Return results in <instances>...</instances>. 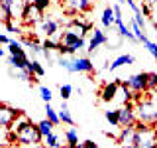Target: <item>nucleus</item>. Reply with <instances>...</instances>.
<instances>
[{"label":"nucleus","mask_w":157,"mask_h":148,"mask_svg":"<svg viewBox=\"0 0 157 148\" xmlns=\"http://www.w3.org/2000/svg\"><path fill=\"white\" fill-rule=\"evenodd\" d=\"M8 63L14 69H28L29 59H28V56H10L8 53Z\"/></svg>","instance_id":"2eb2a0df"},{"label":"nucleus","mask_w":157,"mask_h":148,"mask_svg":"<svg viewBox=\"0 0 157 148\" xmlns=\"http://www.w3.org/2000/svg\"><path fill=\"white\" fill-rule=\"evenodd\" d=\"M77 148H81V144H78V146H77Z\"/></svg>","instance_id":"ea45409f"},{"label":"nucleus","mask_w":157,"mask_h":148,"mask_svg":"<svg viewBox=\"0 0 157 148\" xmlns=\"http://www.w3.org/2000/svg\"><path fill=\"white\" fill-rule=\"evenodd\" d=\"M92 2H96V0H92Z\"/></svg>","instance_id":"a19ab883"},{"label":"nucleus","mask_w":157,"mask_h":148,"mask_svg":"<svg viewBox=\"0 0 157 148\" xmlns=\"http://www.w3.org/2000/svg\"><path fill=\"white\" fill-rule=\"evenodd\" d=\"M69 4L75 12H90L94 2L92 0H69Z\"/></svg>","instance_id":"dca6fc26"},{"label":"nucleus","mask_w":157,"mask_h":148,"mask_svg":"<svg viewBox=\"0 0 157 148\" xmlns=\"http://www.w3.org/2000/svg\"><path fill=\"white\" fill-rule=\"evenodd\" d=\"M136 63V57L132 56V53H124V56H118L114 61L108 65V69L110 71H114V69H118V67H124V65H134Z\"/></svg>","instance_id":"ddd939ff"},{"label":"nucleus","mask_w":157,"mask_h":148,"mask_svg":"<svg viewBox=\"0 0 157 148\" xmlns=\"http://www.w3.org/2000/svg\"><path fill=\"white\" fill-rule=\"evenodd\" d=\"M41 14L43 12L37 6H33L32 2H26V4H24V8H22V12H20V16H22V20L28 24V26H33V24H39L43 20Z\"/></svg>","instance_id":"39448f33"},{"label":"nucleus","mask_w":157,"mask_h":148,"mask_svg":"<svg viewBox=\"0 0 157 148\" xmlns=\"http://www.w3.org/2000/svg\"><path fill=\"white\" fill-rule=\"evenodd\" d=\"M10 42H12V39H10L6 34H0V43H2V46H10Z\"/></svg>","instance_id":"f704fd0d"},{"label":"nucleus","mask_w":157,"mask_h":148,"mask_svg":"<svg viewBox=\"0 0 157 148\" xmlns=\"http://www.w3.org/2000/svg\"><path fill=\"white\" fill-rule=\"evenodd\" d=\"M69 30H73V32L78 34L81 38H85L88 32H92V24L86 22V20H81V16H78V18H73L71 22H69Z\"/></svg>","instance_id":"1a4fd4ad"},{"label":"nucleus","mask_w":157,"mask_h":148,"mask_svg":"<svg viewBox=\"0 0 157 148\" xmlns=\"http://www.w3.org/2000/svg\"><path fill=\"white\" fill-rule=\"evenodd\" d=\"M59 117H61V122L73 126V117H71V111H69V107H67V101H63L61 109H59Z\"/></svg>","instance_id":"6ab92c4d"},{"label":"nucleus","mask_w":157,"mask_h":148,"mask_svg":"<svg viewBox=\"0 0 157 148\" xmlns=\"http://www.w3.org/2000/svg\"><path fill=\"white\" fill-rule=\"evenodd\" d=\"M59 42H61L63 46L71 47V49H73V53H77L78 49L85 47V38H81L78 34H75L73 30H69V28L65 30V32L59 34Z\"/></svg>","instance_id":"20e7f679"},{"label":"nucleus","mask_w":157,"mask_h":148,"mask_svg":"<svg viewBox=\"0 0 157 148\" xmlns=\"http://www.w3.org/2000/svg\"><path fill=\"white\" fill-rule=\"evenodd\" d=\"M144 46H145V49L151 53V56H153V59L157 61V43H155V42H151V39H147Z\"/></svg>","instance_id":"c85d7f7f"},{"label":"nucleus","mask_w":157,"mask_h":148,"mask_svg":"<svg viewBox=\"0 0 157 148\" xmlns=\"http://www.w3.org/2000/svg\"><path fill=\"white\" fill-rule=\"evenodd\" d=\"M124 83L134 95H137V93H147L149 91V73H136V75H130Z\"/></svg>","instance_id":"7ed1b4c3"},{"label":"nucleus","mask_w":157,"mask_h":148,"mask_svg":"<svg viewBox=\"0 0 157 148\" xmlns=\"http://www.w3.org/2000/svg\"><path fill=\"white\" fill-rule=\"evenodd\" d=\"M92 71H94V63L88 57L73 59V73H92Z\"/></svg>","instance_id":"f8f14e48"},{"label":"nucleus","mask_w":157,"mask_h":148,"mask_svg":"<svg viewBox=\"0 0 157 148\" xmlns=\"http://www.w3.org/2000/svg\"><path fill=\"white\" fill-rule=\"evenodd\" d=\"M81 148H100V146H98L96 142H92V140H85V142L81 144Z\"/></svg>","instance_id":"72a5a7b5"},{"label":"nucleus","mask_w":157,"mask_h":148,"mask_svg":"<svg viewBox=\"0 0 157 148\" xmlns=\"http://www.w3.org/2000/svg\"><path fill=\"white\" fill-rule=\"evenodd\" d=\"M37 126H39V130H41L43 138H45V136H49V134L53 132V126H55V125H53V122L49 121V118H43L41 122H37Z\"/></svg>","instance_id":"5701e85b"},{"label":"nucleus","mask_w":157,"mask_h":148,"mask_svg":"<svg viewBox=\"0 0 157 148\" xmlns=\"http://www.w3.org/2000/svg\"><path fill=\"white\" fill-rule=\"evenodd\" d=\"M157 89V73H149V91Z\"/></svg>","instance_id":"7c9ffc66"},{"label":"nucleus","mask_w":157,"mask_h":148,"mask_svg":"<svg viewBox=\"0 0 157 148\" xmlns=\"http://www.w3.org/2000/svg\"><path fill=\"white\" fill-rule=\"evenodd\" d=\"M134 144L137 148H157V126H151V125L137 121Z\"/></svg>","instance_id":"f03ea898"},{"label":"nucleus","mask_w":157,"mask_h":148,"mask_svg":"<svg viewBox=\"0 0 157 148\" xmlns=\"http://www.w3.org/2000/svg\"><path fill=\"white\" fill-rule=\"evenodd\" d=\"M43 140H45V146H47V148H65V146H61V142H59V136L55 134V132H51V134L45 136Z\"/></svg>","instance_id":"393cba45"},{"label":"nucleus","mask_w":157,"mask_h":148,"mask_svg":"<svg viewBox=\"0 0 157 148\" xmlns=\"http://www.w3.org/2000/svg\"><path fill=\"white\" fill-rule=\"evenodd\" d=\"M104 43H108V36L102 30H92V34H90V39H88V46H86V51L88 53H94L100 46H104Z\"/></svg>","instance_id":"6e6552de"},{"label":"nucleus","mask_w":157,"mask_h":148,"mask_svg":"<svg viewBox=\"0 0 157 148\" xmlns=\"http://www.w3.org/2000/svg\"><path fill=\"white\" fill-rule=\"evenodd\" d=\"M136 115L140 122H145V125H151V126L157 125V101L153 99V95H145L144 99L137 101Z\"/></svg>","instance_id":"f257e3e1"},{"label":"nucleus","mask_w":157,"mask_h":148,"mask_svg":"<svg viewBox=\"0 0 157 148\" xmlns=\"http://www.w3.org/2000/svg\"><path fill=\"white\" fill-rule=\"evenodd\" d=\"M39 95H41V99H43V103H51V97H53V93H51V89L49 87H39Z\"/></svg>","instance_id":"bb28decb"},{"label":"nucleus","mask_w":157,"mask_h":148,"mask_svg":"<svg viewBox=\"0 0 157 148\" xmlns=\"http://www.w3.org/2000/svg\"><path fill=\"white\" fill-rule=\"evenodd\" d=\"M122 148H137L136 144H130V146H122Z\"/></svg>","instance_id":"e433bc0d"},{"label":"nucleus","mask_w":157,"mask_h":148,"mask_svg":"<svg viewBox=\"0 0 157 148\" xmlns=\"http://www.w3.org/2000/svg\"><path fill=\"white\" fill-rule=\"evenodd\" d=\"M155 95H157V89H155Z\"/></svg>","instance_id":"58836bf2"},{"label":"nucleus","mask_w":157,"mask_h":148,"mask_svg":"<svg viewBox=\"0 0 157 148\" xmlns=\"http://www.w3.org/2000/svg\"><path fill=\"white\" fill-rule=\"evenodd\" d=\"M59 95H61V101H67V99L73 95V87L67 85V83H65V85H61V87H59Z\"/></svg>","instance_id":"a878e982"},{"label":"nucleus","mask_w":157,"mask_h":148,"mask_svg":"<svg viewBox=\"0 0 157 148\" xmlns=\"http://www.w3.org/2000/svg\"><path fill=\"white\" fill-rule=\"evenodd\" d=\"M122 85V81H112V83H106L104 87H102V91H100V99L104 103H112L116 99L118 95V87Z\"/></svg>","instance_id":"9b49d317"},{"label":"nucleus","mask_w":157,"mask_h":148,"mask_svg":"<svg viewBox=\"0 0 157 148\" xmlns=\"http://www.w3.org/2000/svg\"><path fill=\"white\" fill-rule=\"evenodd\" d=\"M4 26H6V30H8L10 34H20V28H16V26H14L12 22H6Z\"/></svg>","instance_id":"2f4dec72"},{"label":"nucleus","mask_w":157,"mask_h":148,"mask_svg":"<svg viewBox=\"0 0 157 148\" xmlns=\"http://www.w3.org/2000/svg\"><path fill=\"white\" fill-rule=\"evenodd\" d=\"M26 2H33V0H26Z\"/></svg>","instance_id":"4c0bfd02"},{"label":"nucleus","mask_w":157,"mask_h":148,"mask_svg":"<svg viewBox=\"0 0 157 148\" xmlns=\"http://www.w3.org/2000/svg\"><path fill=\"white\" fill-rule=\"evenodd\" d=\"M141 12H144L145 16H149V14H151V8L147 6V4H144V6H141Z\"/></svg>","instance_id":"c9c22d12"},{"label":"nucleus","mask_w":157,"mask_h":148,"mask_svg":"<svg viewBox=\"0 0 157 148\" xmlns=\"http://www.w3.org/2000/svg\"><path fill=\"white\" fill-rule=\"evenodd\" d=\"M45 115L53 125H59V122H61V117H59V113L51 107V103H45Z\"/></svg>","instance_id":"4be33fe9"},{"label":"nucleus","mask_w":157,"mask_h":148,"mask_svg":"<svg viewBox=\"0 0 157 148\" xmlns=\"http://www.w3.org/2000/svg\"><path fill=\"white\" fill-rule=\"evenodd\" d=\"M39 32H43L47 38L57 36V32H59V22H57V20H53L51 16H43V20L39 22Z\"/></svg>","instance_id":"9d476101"},{"label":"nucleus","mask_w":157,"mask_h":148,"mask_svg":"<svg viewBox=\"0 0 157 148\" xmlns=\"http://www.w3.org/2000/svg\"><path fill=\"white\" fill-rule=\"evenodd\" d=\"M104 118L110 122V126H120L118 125V109H108V111H104Z\"/></svg>","instance_id":"b1692460"},{"label":"nucleus","mask_w":157,"mask_h":148,"mask_svg":"<svg viewBox=\"0 0 157 148\" xmlns=\"http://www.w3.org/2000/svg\"><path fill=\"white\" fill-rule=\"evenodd\" d=\"M59 65H61L63 69H65V71H69V73H73V59H67V57H59Z\"/></svg>","instance_id":"cd10ccee"},{"label":"nucleus","mask_w":157,"mask_h":148,"mask_svg":"<svg viewBox=\"0 0 157 148\" xmlns=\"http://www.w3.org/2000/svg\"><path fill=\"white\" fill-rule=\"evenodd\" d=\"M18 115H20L18 109L8 107L6 103H2V105H0V125H2L4 130H8V128L12 126V122L18 118Z\"/></svg>","instance_id":"0eeeda50"},{"label":"nucleus","mask_w":157,"mask_h":148,"mask_svg":"<svg viewBox=\"0 0 157 148\" xmlns=\"http://www.w3.org/2000/svg\"><path fill=\"white\" fill-rule=\"evenodd\" d=\"M28 69H29V73H32L33 77H43V73H45V69H43V65L37 61V59H32Z\"/></svg>","instance_id":"412c9836"},{"label":"nucleus","mask_w":157,"mask_h":148,"mask_svg":"<svg viewBox=\"0 0 157 148\" xmlns=\"http://www.w3.org/2000/svg\"><path fill=\"white\" fill-rule=\"evenodd\" d=\"M134 138H136V126H124L122 134L118 136V142L122 146H130V144H134Z\"/></svg>","instance_id":"4468645a"},{"label":"nucleus","mask_w":157,"mask_h":148,"mask_svg":"<svg viewBox=\"0 0 157 148\" xmlns=\"http://www.w3.org/2000/svg\"><path fill=\"white\" fill-rule=\"evenodd\" d=\"M65 140H67V148H77L78 146V134L73 126H69L65 130Z\"/></svg>","instance_id":"a211bd4d"},{"label":"nucleus","mask_w":157,"mask_h":148,"mask_svg":"<svg viewBox=\"0 0 157 148\" xmlns=\"http://www.w3.org/2000/svg\"><path fill=\"white\" fill-rule=\"evenodd\" d=\"M136 121H137V115H136L134 109H132L130 103H126L124 107L118 109V125H120L122 128L124 126H134Z\"/></svg>","instance_id":"423d86ee"},{"label":"nucleus","mask_w":157,"mask_h":148,"mask_svg":"<svg viewBox=\"0 0 157 148\" xmlns=\"http://www.w3.org/2000/svg\"><path fill=\"white\" fill-rule=\"evenodd\" d=\"M22 148H45V142H32V144H22Z\"/></svg>","instance_id":"473e14b6"},{"label":"nucleus","mask_w":157,"mask_h":148,"mask_svg":"<svg viewBox=\"0 0 157 148\" xmlns=\"http://www.w3.org/2000/svg\"><path fill=\"white\" fill-rule=\"evenodd\" d=\"M112 24H116V14L112 6H106L102 12V26L104 28H112Z\"/></svg>","instance_id":"f3484780"},{"label":"nucleus","mask_w":157,"mask_h":148,"mask_svg":"<svg viewBox=\"0 0 157 148\" xmlns=\"http://www.w3.org/2000/svg\"><path fill=\"white\" fill-rule=\"evenodd\" d=\"M32 4H33V6H37L41 12H45V10L49 8V4H51V0H33Z\"/></svg>","instance_id":"c756f323"},{"label":"nucleus","mask_w":157,"mask_h":148,"mask_svg":"<svg viewBox=\"0 0 157 148\" xmlns=\"http://www.w3.org/2000/svg\"><path fill=\"white\" fill-rule=\"evenodd\" d=\"M8 53L10 56H26V51H24V43L18 42V39H12L8 46Z\"/></svg>","instance_id":"aec40b11"}]
</instances>
